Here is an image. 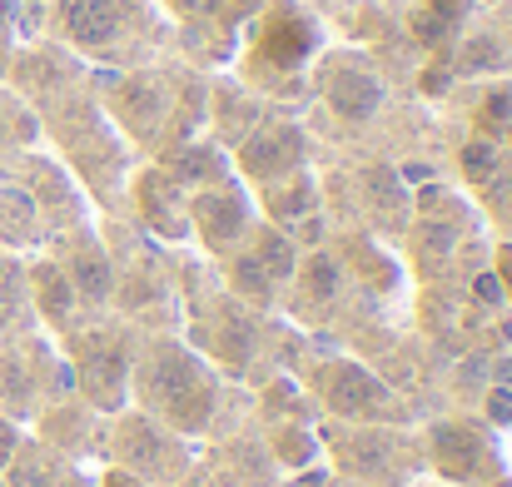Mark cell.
I'll use <instances>...</instances> for the list:
<instances>
[{"label":"cell","mask_w":512,"mask_h":487,"mask_svg":"<svg viewBox=\"0 0 512 487\" xmlns=\"http://www.w3.org/2000/svg\"><path fill=\"white\" fill-rule=\"evenodd\" d=\"M140 398L179 433H199L214 418V378L179 343H155L140 358Z\"/></svg>","instance_id":"6da1fadb"},{"label":"cell","mask_w":512,"mask_h":487,"mask_svg":"<svg viewBox=\"0 0 512 487\" xmlns=\"http://www.w3.org/2000/svg\"><path fill=\"white\" fill-rule=\"evenodd\" d=\"M319 30L314 20L294 5V0H269L259 25H254V45H249V75L259 80H279L304 70V60L314 55Z\"/></svg>","instance_id":"7a4b0ae2"},{"label":"cell","mask_w":512,"mask_h":487,"mask_svg":"<svg viewBox=\"0 0 512 487\" xmlns=\"http://www.w3.org/2000/svg\"><path fill=\"white\" fill-rule=\"evenodd\" d=\"M130 25H135L130 0H55V30L75 50L105 55L130 40Z\"/></svg>","instance_id":"3957f363"},{"label":"cell","mask_w":512,"mask_h":487,"mask_svg":"<svg viewBox=\"0 0 512 487\" xmlns=\"http://www.w3.org/2000/svg\"><path fill=\"white\" fill-rule=\"evenodd\" d=\"M75 373H80V388L90 393L95 408H120L125 388H130V353L120 338L85 333L75 343Z\"/></svg>","instance_id":"277c9868"},{"label":"cell","mask_w":512,"mask_h":487,"mask_svg":"<svg viewBox=\"0 0 512 487\" xmlns=\"http://www.w3.org/2000/svg\"><path fill=\"white\" fill-rule=\"evenodd\" d=\"M189 219H194V229L204 234L209 249H229L249 229V199L234 184H209L189 199Z\"/></svg>","instance_id":"5b68a950"},{"label":"cell","mask_w":512,"mask_h":487,"mask_svg":"<svg viewBox=\"0 0 512 487\" xmlns=\"http://www.w3.org/2000/svg\"><path fill=\"white\" fill-rule=\"evenodd\" d=\"M244 169L259 184L294 179L304 169V135L294 125H264V130H254L249 145H244Z\"/></svg>","instance_id":"8992f818"},{"label":"cell","mask_w":512,"mask_h":487,"mask_svg":"<svg viewBox=\"0 0 512 487\" xmlns=\"http://www.w3.org/2000/svg\"><path fill=\"white\" fill-rule=\"evenodd\" d=\"M324 100L334 105V115L343 120H373L383 105V80L363 65V60H334L324 75Z\"/></svg>","instance_id":"52a82bcc"},{"label":"cell","mask_w":512,"mask_h":487,"mask_svg":"<svg viewBox=\"0 0 512 487\" xmlns=\"http://www.w3.org/2000/svg\"><path fill=\"white\" fill-rule=\"evenodd\" d=\"M329 403L339 413H348V418H383V413H393V398L363 368H353V363H339L329 373Z\"/></svg>","instance_id":"ba28073f"},{"label":"cell","mask_w":512,"mask_h":487,"mask_svg":"<svg viewBox=\"0 0 512 487\" xmlns=\"http://www.w3.org/2000/svg\"><path fill=\"white\" fill-rule=\"evenodd\" d=\"M25 284H30V304H35V314L45 319V324L65 328L70 319H75V284H70V274L60 269V264H30L25 269Z\"/></svg>","instance_id":"9c48e42d"},{"label":"cell","mask_w":512,"mask_h":487,"mask_svg":"<svg viewBox=\"0 0 512 487\" xmlns=\"http://www.w3.org/2000/svg\"><path fill=\"white\" fill-rule=\"evenodd\" d=\"M40 239H45V219H40L35 199L25 194V184H0V244L25 249Z\"/></svg>","instance_id":"30bf717a"},{"label":"cell","mask_w":512,"mask_h":487,"mask_svg":"<svg viewBox=\"0 0 512 487\" xmlns=\"http://www.w3.org/2000/svg\"><path fill=\"white\" fill-rule=\"evenodd\" d=\"M35 319L30 304V284H25V264L0 254V343H15Z\"/></svg>","instance_id":"8fae6325"},{"label":"cell","mask_w":512,"mask_h":487,"mask_svg":"<svg viewBox=\"0 0 512 487\" xmlns=\"http://www.w3.org/2000/svg\"><path fill=\"white\" fill-rule=\"evenodd\" d=\"M60 269L70 274L75 299H85V304H105V299H110V259L100 254V244H95V239H80V244L65 254V264H60Z\"/></svg>","instance_id":"7c38bea8"},{"label":"cell","mask_w":512,"mask_h":487,"mask_svg":"<svg viewBox=\"0 0 512 487\" xmlns=\"http://www.w3.org/2000/svg\"><path fill=\"white\" fill-rule=\"evenodd\" d=\"M140 209L160 234H184V194L170 174H145L140 179Z\"/></svg>","instance_id":"4fadbf2b"},{"label":"cell","mask_w":512,"mask_h":487,"mask_svg":"<svg viewBox=\"0 0 512 487\" xmlns=\"http://www.w3.org/2000/svg\"><path fill=\"white\" fill-rule=\"evenodd\" d=\"M170 453L174 448L160 438V428H155L150 418H125V423H120V458H125V463L145 468V458H150V463H160V468H174Z\"/></svg>","instance_id":"5bb4252c"},{"label":"cell","mask_w":512,"mask_h":487,"mask_svg":"<svg viewBox=\"0 0 512 487\" xmlns=\"http://www.w3.org/2000/svg\"><path fill=\"white\" fill-rule=\"evenodd\" d=\"M468 10H473V0H423L418 15H413V35L428 40V45H443L448 35L463 30Z\"/></svg>","instance_id":"9a60e30c"},{"label":"cell","mask_w":512,"mask_h":487,"mask_svg":"<svg viewBox=\"0 0 512 487\" xmlns=\"http://www.w3.org/2000/svg\"><path fill=\"white\" fill-rule=\"evenodd\" d=\"M165 174H170L174 184H224L229 164H224L219 150H209V145H189V150L174 155Z\"/></svg>","instance_id":"2e32d148"},{"label":"cell","mask_w":512,"mask_h":487,"mask_svg":"<svg viewBox=\"0 0 512 487\" xmlns=\"http://www.w3.org/2000/svg\"><path fill=\"white\" fill-rule=\"evenodd\" d=\"M0 473H5V487H55V478H60L55 463H50V453L35 448V443H20L15 458Z\"/></svg>","instance_id":"e0dca14e"},{"label":"cell","mask_w":512,"mask_h":487,"mask_svg":"<svg viewBox=\"0 0 512 487\" xmlns=\"http://www.w3.org/2000/svg\"><path fill=\"white\" fill-rule=\"evenodd\" d=\"M503 40L493 35V30H473V35H463V45H458V75H488V70H503Z\"/></svg>","instance_id":"ac0fdd59"},{"label":"cell","mask_w":512,"mask_h":487,"mask_svg":"<svg viewBox=\"0 0 512 487\" xmlns=\"http://www.w3.org/2000/svg\"><path fill=\"white\" fill-rule=\"evenodd\" d=\"M254 264L269 274V279H289L294 274V244L279 234V229H259V254Z\"/></svg>","instance_id":"d6986e66"},{"label":"cell","mask_w":512,"mask_h":487,"mask_svg":"<svg viewBox=\"0 0 512 487\" xmlns=\"http://www.w3.org/2000/svg\"><path fill=\"white\" fill-rule=\"evenodd\" d=\"M234 284H239L249 299H269V274H264L254 259H244V264L234 269Z\"/></svg>","instance_id":"ffe728a7"},{"label":"cell","mask_w":512,"mask_h":487,"mask_svg":"<svg viewBox=\"0 0 512 487\" xmlns=\"http://www.w3.org/2000/svg\"><path fill=\"white\" fill-rule=\"evenodd\" d=\"M25 438H20V428H15V418L10 413H0V468L15 458V448H20Z\"/></svg>","instance_id":"44dd1931"},{"label":"cell","mask_w":512,"mask_h":487,"mask_svg":"<svg viewBox=\"0 0 512 487\" xmlns=\"http://www.w3.org/2000/svg\"><path fill=\"white\" fill-rule=\"evenodd\" d=\"M10 25H15V0H0V70L10 55Z\"/></svg>","instance_id":"7402d4cb"},{"label":"cell","mask_w":512,"mask_h":487,"mask_svg":"<svg viewBox=\"0 0 512 487\" xmlns=\"http://www.w3.org/2000/svg\"><path fill=\"white\" fill-rule=\"evenodd\" d=\"M55 487H90V483H85L80 473H60V478H55Z\"/></svg>","instance_id":"603a6c76"},{"label":"cell","mask_w":512,"mask_h":487,"mask_svg":"<svg viewBox=\"0 0 512 487\" xmlns=\"http://www.w3.org/2000/svg\"><path fill=\"white\" fill-rule=\"evenodd\" d=\"M0 487H5V473H0Z\"/></svg>","instance_id":"cb8c5ba5"}]
</instances>
